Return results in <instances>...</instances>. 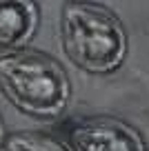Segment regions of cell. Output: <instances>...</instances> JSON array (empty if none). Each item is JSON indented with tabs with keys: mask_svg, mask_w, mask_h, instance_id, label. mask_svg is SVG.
I'll use <instances>...</instances> for the list:
<instances>
[{
	"mask_svg": "<svg viewBox=\"0 0 149 151\" xmlns=\"http://www.w3.org/2000/svg\"><path fill=\"white\" fill-rule=\"evenodd\" d=\"M67 60L91 76H109L127 58V33L109 9L93 2H65L58 20Z\"/></svg>",
	"mask_w": 149,
	"mask_h": 151,
	"instance_id": "6da1fadb",
	"label": "cell"
},
{
	"mask_svg": "<svg viewBox=\"0 0 149 151\" xmlns=\"http://www.w3.org/2000/svg\"><path fill=\"white\" fill-rule=\"evenodd\" d=\"M0 91L18 111L42 120L58 118L71 98L65 69L45 53L25 49L0 58Z\"/></svg>",
	"mask_w": 149,
	"mask_h": 151,
	"instance_id": "7a4b0ae2",
	"label": "cell"
},
{
	"mask_svg": "<svg viewBox=\"0 0 149 151\" xmlns=\"http://www.w3.org/2000/svg\"><path fill=\"white\" fill-rule=\"evenodd\" d=\"M69 151H147L142 136L116 118H87L67 129Z\"/></svg>",
	"mask_w": 149,
	"mask_h": 151,
	"instance_id": "3957f363",
	"label": "cell"
},
{
	"mask_svg": "<svg viewBox=\"0 0 149 151\" xmlns=\"http://www.w3.org/2000/svg\"><path fill=\"white\" fill-rule=\"evenodd\" d=\"M38 9L31 0H0V58L20 51L36 31Z\"/></svg>",
	"mask_w": 149,
	"mask_h": 151,
	"instance_id": "277c9868",
	"label": "cell"
},
{
	"mask_svg": "<svg viewBox=\"0 0 149 151\" xmlns=\"http://www.w3.org/2000/svg\"><path fill=\"white\" fill-rule=\"evenodd\" d=\"M0 151H67L58 140L42 133L31 131H11L5 136Z\"/></svg>",
	"mask_w": 149,
	"mask_h": 151,
	"instance_id": "5b68a950",
	"label": "cell"
},
{
	"mask_svg": "<svg viewBox=\"0 0 149 151\" xmlns=\"http://www.w3.org/2000/svg\"><path fill=\"white\" fill-rule=\"evenodd\" d=\"M5 127H2V118H0V147H2V142H5Z\"/></svg>",
	"mask_w": 149,
	"mask_h": 151,
	"instance_id": "8992f818",
	"label": "cell"
}]
</instances>
